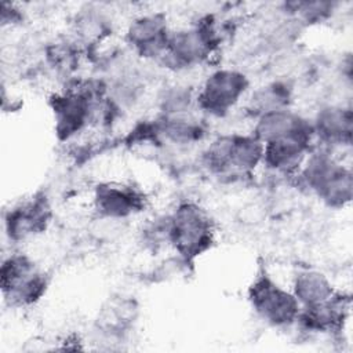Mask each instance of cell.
Returning <instances> with one entry per match:
<instances>
[{
  "label": "cell",
  "instance_id": "6da1fadb",
  "mask_svg": "<svg viewBox=\"0 0 353 353\" xmlns=\"http://www.w3.org/2000/svg\"><path fill=\"white\" fill-rule=\"evenodd\" d=\"M305 188L330 208H343L352 200L353 174L331 150L314 149L296 172Z\"/></svg>",
  "mask_w": 353,
  "mask_h": 353
},
{
  "label": "cell",
  "instance_id": "7a4b0ae2",
  "mask_svg": "<svg viewBox=\"0 0 353 353\" xmlns=\"http://www.w3.org/2000/svg\"><path fill=\"white\" fill-rule=\"evenodd\" d=\"M263 143L251 134H223L204 149L201 161L216 176H244L262 164Z\"/></svg>",
  "mask_w": 353,
  "mask_h": 353
},
{
  "label": "cell",
  "instance_id": "3957f363",
  "mask_svg": "<svg viewBox=\"0 0 353 353\" xmlns=\"http://www.w3.org/2000/svg\"><path fill=\"white\" fill-rule=\"evenodd\" d=\"M214 243V221L200 204L182 201L168 215V244L185 262H193Z\"/></svg>",
  "mask_w": 353,
  "mask_h": 353
},
{
  "label": "cell",
  "instance_id": "277c9868",
  "mask_svg": "<svg viewBox=\"0 0 353 353\" xmlns=\"http://www.w3.org/2000/svg\"><path fill=\"white\" fill-rule=\"evenodd\" d=\"M0 284L4 299L15 307L34 305L47 291L44 270L26 254L12 252L3 259Z\"/></svg>",
  "mask_w": 353,
  "mask_h": 353
},
{
  "label": "cell",
  "instance_id": "5b68a950",
  "mask_svg": "<svg viewBox=\"0 0 353 353\" xmlns=\"http://www.w3.org/2000/svg\"><path fill=\"white\" fill-rule=\"evenodd\" d=\"M247 298L254 313L266 324L283 328L296 323L301 310L296 298L266 270H259L252 279Z\"/></svg>",
  "mask_w": 353,
  "mask_h": 353
},
{
  "label": "cell",
  "instance_id": "8992f818",
  "mask_svg": "<svg viewBox=\"0 0 353 353\" xmlns=\"http://www.w3.org/2000/svg\"><path fill=\"white\" fill-rule=\"evenodd\" d=\"M250 87L248 77L232 68L216 69L207 76L196 94V108L211 117H223L244 98Z\"/></svg>",
  "mask_w": 353,
  "mask_h": 353
},
{
  "label": "cell",
  "instance_id": "52a82bcc",
  "mask_svg": "<svg viewBox=\"0 0 353 353\" xmlns=\"http://www.w3.org/2000/svg\"><path fill=\"white\" fill-rule=\"evenodd\" d=\"M146 203L145 193L131 183L101 182L92 192L94 211L102 219H127L142 212Z\"/></svg>",
  "mask_w": 353,
  "mask_h": 353
},
{
  "label": "cell",
  "instance_id": "ba28073f",
  "mask_svg": "<svg viewBox=\"0 0 353 353\" xmlns=\"http://www.w3.org/2000/svg\"><path fill=\"white\" fill-rule=\"evenodd\" d=\"M171 32L167 17L163 12H148L131 21L125 32V40L139 57L161 59Z\"/></svg>",
  "mask_w": 353,
  "mask_h": 353
},
{
  "label": "cell",
  "instance_id": "9c48e42d",
  "mask_svg": "<svg viewBox=\"0 0 353 353\" xmlns=\"http://www.w3.org/2000/svg\"><path fill=\"white\" fill-rule=\"evenodd\" d=\"M314 134H294L263 143L262 164L280 174H296L313 150Z\"/></svg>",
  "mask_w": 353,
  "mask_h": 353
},
{
  "label": "cell",
  "instance_id": "30bf717a",
  "mask_svg": "<svg viewBox=\"0 0 353 353\" xmlns=\"http://www.w3.org/2000/svg\"><path fill=\"white\" fill-rule=\"evenodd\" d=\"M51 207L44 196H33L11 207L4 215V229L10 240L18 243L47 229Z\"/></svg>",
  "mask_w": 353,
  "mask_h": 353
},
{
  "label": "cell",
  "instance_id": "8fae6325",
  "mask_svg": "<svg viewBox=\"0 0 353 353\" xmlns=\"http://www.w3.org/2000/svg\"><path fill=\"white\" fill-rule=\"evenodd\" d=\"M314 139H317L324 149L350 146L353 131L352 108L345 105H327L319 109L312 120Z\"/></svg>",
  "mask_w": 353,
  "mask_h": 353
},
{
  "label": "cell",
  "instance_id": "7c38bea8",
  "mask_svg": "<svg viewBox=\"0 0 353 353\" xmlns=\"http://www.w3.org/2000/svg\"><path fill=\"white\" fill-rule=\"evenodd\" d=\"M349 306V296L336 291L334 296L321 303L301 307L296 323L309 332H338L347 319Z\"/></svg>",
  "mask_w": 353,
  "mask_h": 353
},
{
  "label": "cell",
  "instance_id": "4fadbf2b",
  "mask_svg": "<svg viewBox=\"0 0 353 353\" xmlns=\"http://www.w3.org/2000/svg\"><path fill=\"white\" fill-rule=\"evenodd\" d=\"M291 291L301 307L321 303L336 294L330 279L323 272L314 269L299 270L294 276Z\"/></svg>",
  "mask_w": 353,
  "mask_h": 353
},
{
  "label": "cell",
  "instance_id": "5bb4252c",
  "mask_svg": "<svg viewBox=\"0 0 353 353\" xmlns=\"http://www.w3.org/2000/svg\"><path fill=\"white\" fill-rule=\"evenodd\" d=\"M291 102V87L281 81H273L259 87L248 99L247 109L256 119L262 114L287 109Z\"/></svg>",
  "mask_w": 353,
  "mask_h": 353
}]
</instances>
